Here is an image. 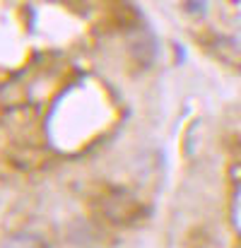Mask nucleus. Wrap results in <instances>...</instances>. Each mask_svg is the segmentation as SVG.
Instances as JSON below:
<instances>
[{
	"instance_id": "obj_1",
	"label": "nucleus",
	"mask_w": 241,
	"mask_h": 248,
	"mask_svg": "<svg viewBox=\"0 0 241 248\" xmlns=\"http://www.w3.org/2000/svg\"><path fill=\"white\" fill-rule=\"evenodd\" d=\"M133 53L138 61H143L145 65H152L155 58H157V41L152 36H143L133 44Z\"/></svg>"
},
{
	"instance_id": "obj_2",
	"label": "nucleus",
	"mask_w": 241,
	"mask_h": 248,
	"mask_svg": "<svg viewBox=\"0 0 241 248\" xmlns=\"http://www.w3.org/2000/svg\"><path fill=\"white\" fill-rule=\"evenodd\" d=\"M36 239L34 236H29V234H15V236H10L2 248H36Z\"/></svg>"
},
{
	"instance_id": "obj_3",
	"label": "nucleus",
	"mask_w": 241,
	"mask_h": 248,
	"mask_svg": "<svg viewBox=\"0 0 241 248\" xmlns=\"http://www.w3.org/2000/svg\"><path fill=\"white\" fill-rule=\"evenodd\" d=\"M203 7H205L203 0H191V2H186V10H188V12H198V10H203Z\"/></svg>"
}]
</instances>
